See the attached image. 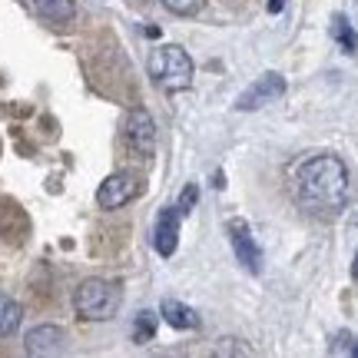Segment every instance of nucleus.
<instances>
[{
	"label": "nucleus",
	"instance_id": "19",
	"mask_svg": "<svg viewBox=\"0 0 358 358\" xmlns=\"http://www.w3.org/2000/svg\"><path fill=\"white\" fill-rule=\"evenodd\" d=\"M352 279L358 282V256H355V266H352Z\"/></svg>",
	"mask_w": 358,
	"mask_h": 358
},
{
	"label": "nucleus",
	"instance_id": "16",
	"mask_svg": "<svg viewBox=\"0 0 358 358\" xmlns=\"http://www.w3.org/2000/svg\"><path fill=\"white\" fill-rule=\"evenodd\" d=\"M332 355H358V338L348 332H338L332 338V348H329Z\"/></svg>",
	"mask_w": 358,
	"mask_h": 358
},
{
	"label": "nucleus",
	"instance_id": "12",
	"mask_svg": "<svg viewBox=\"0 0 358 358\" xmlns=\"http://www.w3.org/2000/svg\"><path fill=\"white\" fill-rule=\"evenodd\" d=\"M20 319H24V312H20V306L13 302L10 295L0 292V338H7V335L17 332V325H20Z\"/></svg>",
	"mask_w": 358,
	"mask_h": 358
},
{
	"label": "nucleus",
	"instance_id": "14",
	"mask_svg": "<svg viewBox=\"0 0 358 358\" xmlns=\"http://www.w3.org/2000/svg\"><path fill=\"white\" fill-rule=\"evenodd\" d=\"M153 335H156V315L153 312H140V315H136V325H133V338L143 345V342H150Z\"/></svg>",
	"mask_w": 358,
	"mask_h": 358
},
{
	"label": "nucleus",
	"instance_id": "10",
	"mask_svg": "<svg viewBox=\"0 0 358 358\" xmlns=\"http://www.w3.org/2000/svg\"><path fill=\"white\" fill-rule=\"evenodd\" d=\"M159 315H163L173 329H179V332H189V329H196V325H199V315H196L186 302H176V299H163Z\"/></svg>",
	"mask_w": 358,
	"mask_h": 358
},
{
	"label": "nucleus",
	"instance_id": "3",
	"mask_svg": "<svg viewBox=\"0 0 358 358\" xmlns=\"http://www.w3.org/2000/svg\"><path fill=\"white\" fill-rule=\"evenodd\" d=\"M146 70H150V77H153L156 87L169 90V93H173V90H186L192 83L189 53L182 50V47H176V43H166V47H159V50L150 53Z\"/></svg>",
	"mask_w": 358,
	"mask_h": 358
},
{
	"label": "nucleus",
	"instance_id": "6",
	"mask_svg": "<svg viewBox=\"0 0 358 358\" xmlns=\"http://www.w3.org/2000/svg\"><path fill=\"white\" fill-rule=\"evenodd\" d=\"M282 93H285V80L279 77V73H262V77L252 83V87L245 90L243 96L236 100V110L239 113H249V110H262L266 103L279 100Z\"/></svg>",
	"mask_w": 358,
	"mask_h": 358
},
{
	"label": "nucleus",
	"instance_id": "9",
	"mask_svg": "<svg viewBox=\"0 0 358 358\" xmlns=\"http://www.w3.org/2000/svg\"><path fill=\"white\" fill-rule=\"evenodd\" d=\"M179 209L176 206H166L159 219H156V229H153V245L159 256H173L176 252V239H179Z\"/></svg>",
	"mask_w": 358,
	"mask_h": 358
},
{
	"label": "nucleus",
	"instance_id": "18",
	"mask_svg": "<svg viewBox=\"0 0 358 358\" xmlns=\"http://www.w3.org/2000/svg\"><path fill=\"white\" fill-rule=\"evenodd\" d=\"M282 3H285V0H268V13H279Z\"/></svg>",
	"mask_w": 358,
	"mask_h": 358
},
{
	"label": "nucleus",
	"instance_id": "13",
	"mask_svg": "<svg viewBox=\"0 0 358 358\" xmlns=\"http://www.w3.org/2000/svg\"><path fill=\"white\" fill-rule=\"evenodd\" d=\"M332 37L342 43V50H345V53H355L358 50V34L352 30V24H348L342 13H338V17L332 20Z\"/></svg>",
	"mask_w": 358,
	"mask_h": 358
},
{
	"label": "nucleus",
	"instance_id": "7",
	"mask_svg": "<svg viewBox=\"0 0 358 358\" xmlns=\"http://www.w3.org/2000/svg\"><path fill=\"white\" fill-rule=\"evenodd\" d=\"M229 239H232V249H236V259L243 262L245 272L259 275L262 272V252H259L256 239L249 236V226H245L243 219H232L229 222Z\"/></svg>",
	"mask_w": 358,
	"mask_h": 358
},
{
	"label": "nucleus",
	"instance_id": "2",
	"mask_svg": "<svg viewBox=\"0 0 358 358\" xmlns=\"http://www.w3.org/2000/svg\"><path fill=\"white\" fill-rule=\"evenodd\" d=\"M120 302H123V292L120 285L106 279H87L80 282V289L73 292V308H77L80 319L87 322H106L120 312Z\"/></svg>",
	"mask_w": 358,
	"mask_h": 358
},
{
	"label": "nucleus",
	"instance_id": "8",
	"mask_svg": "<svg viewBox=\"0 0 358 358\" xmlns=\"http://www.w3.org/2000/svg\"><path fill=\"white\" fill-rule=\"evenodd\" d=\"M24 348H27V355H34V358L60 355L66 348V335H64V329H57V325H37V329L27 332Z\"/></svg>",
	"mask_w": 358,
	"mask_h": 358
},
{
	"label": "nucleus",
	"instance_id": "1",
	"mask_svg": "<svg viewBox=\"0 0 358 358\" xmlns=\"http://www.w3.org/2000/svg\"><path fill=\"white\" fill-rule=\"evenodd\" d=\"M299 203L315 213H332L348 196V169L338 156H315L295 176Z\"/></svg>",
	"mask_w": 358,
	"mask_h": 358
},
{
	"label": "nucleus",
	"instance_id": "15",
	"mask_svg": "<svg viewBox=\"0 0 358 358\" xmlns=\"http://www.w3.org/2000/svg\"><path fill=\"white\" fill-rule=\"evenodd\" d=\"M163 7L176 17H192V13L203 10V0H163Z\"/></svg>",
	"mask_w": 358,
	"mask_h": 358
},
{
	"label": "nucleus",
	"instance_id": "17",
	"mask_svg": "<svg viewBox=\"0 0 358 358\" xmlns=\"http://www.w3.org/2000/svg\"><path fill=\"white\" fill-rule=\"evenodd\" d=\"M192 203H196V186H186V189H182V196H179V203H176V209H179V216H186V213H189L192 209Z\"/></svg>",
	"mask_w": 358,
	"mask_h": 358
},
{
	"label": "nucleus",
	"instance_id": "4",
	"mask_svg": "<svg viewBox=\"0 0 358 358\" xmlns=\"http://www.w3.org/2000/svg\"><path fill=\"white\" fill-rule=\"evenodd\" d=\"M123 136H127V146L136 156H153L156 153V123L146 110H129L127 127H123Z\"/></svg>",
	"mask_w": 358,
	"mask_h": 358
},
{
	"label": "nucleus",
	"instance_id": "5",
	"mask_svg": "<svg viewBox=\"0 0 358 358\" xmlns=\"http://www.w3.org/2000/svg\"><path fill=\"white\" fill-rule=\"evenodd\" d=\"M136 196H140L136 176H129V173H113V176H106L100 182V189H96V206H100V209H120V206L133 203Z\"/></svg>",
	"mask_w": 358,
	"mask_h": 358
},
{
	"label": "nucleus",
	"instance_id": "11",
	"mask_svg": "<svg viewBox=\"0 0 358 358\" xmlns=\"http://www.w3.org/2000/svg\"><path fill=\"white\" fill-rule=\"evenodd\" d=\"M34 10L50 24H70L77 17V3L73 0H34Z\"/></svg>",
	"mask_w": 358,
	"mask_h": 358
}]
</instances>
